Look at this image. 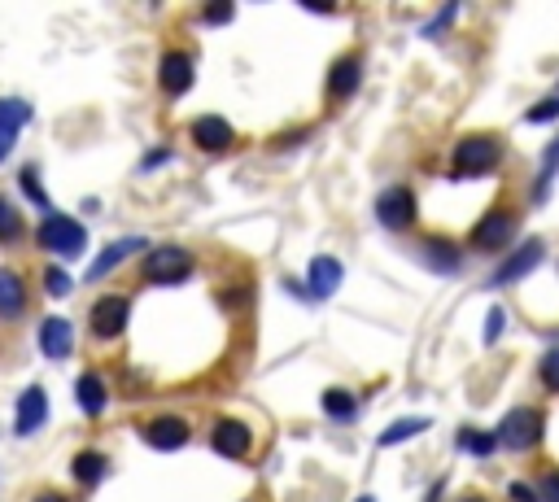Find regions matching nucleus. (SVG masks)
I'll return each mask as SVG.
<instances>
[{
	"mask_svg": "<svg viewBox=\"0 0 559 502\" xmlns=\"http://www.w3.org/2000/svg\"><path fill=\"white\" fill-rule=\"evenodd\" d=\"M35 241L57 258H75V254H83V245H88V232H83V223L66 219V214H49V219L40 223V232H35Z\"/></svg>",
	"mask_w": 559,
	"mask_h": 502,
	"instance_id": "1",
	"label": "nucleus"
},
{
	"mask_svg": "<svg viewBox=\"0 0 559 502\" xmlns=\"http://www.w3.org/2000/svg\"><path fill=\"white\" fill-rule=\"evenodd\" d=\"M193 271V254L180 245H158L145 254V280L149 284H180Z\"/></svg>",
	"mask_w": 559,
	"mask_h": 502,
	"instance_id": "2",
	"label": "nucleus"
},
{
	"mask_svg": "<svg viewBox=\"0 0 559 502\" xmlns=\"http://www.w3.org/2000/svg\"><path fill=\"white\" fill-rule=\"evenodd\" d=\"M127 310H132V302L127 297H97V306H92V315H88V328H92V337H101V341H114V337H123V328H127Z\"/></svg>",
	"mask_w": 559,
	"mask_h": 502,
	"instance_id": "3",
	"label": "nucleus"
},
{
	"mask_svg": "<svg viewBox=\"0 0 559 502\" xmlns=\"http://www.w3.org/2000/svg\"><path fill=\"white\" fill-rule=\"evenodd\" d=\"M507 450H533L542 441V415L533 411V406H520V411H511L503 420V433H498Z\"/></svg>",
	"mask_w": 559,
	"mask_h": 502,
	"instance_id": "4",
	"label": "nucleus"
},
{
	"mask_svg": "<svg viewBox=\"0 0 559 502\" xmlns=\"http://www.w3.org/2000/svg\"><path fill=\"white\" fill-rule=\"evenodd\" d=\"M498 136H468L455 145V171L459 175H481L490 171V166L498 162Z\"/></svg>",
	"mask_w": 559,
	"mask_h": 502,
	"instance_id": "5",
	"label": "nucleus"
},
{
	"mask_svg": "<svg viewBox=\"0 0 559 502\" xmlns=\"http://www.w3.org/2000/svg\"><path fill=\"white\" fill-rule=\"evenodd\" d=\"M376 219L385 223L389 232H402V227H411V219H415L411 188H385V193L376 197Z\"/></svg>",
	"mask_w": 559,
	"mask_h": 502,
	"instance_id": "6",
	"label": "nucleus"
},
{
	"mask_svg": "<svg viewBox=\"0 0 559 502\" xmlns=\"http://www.w3.org/2000/svg\"><path fill=\"white\" fill-rule=\"evenodd\" d=\"M44 420H49V393H44L40 385L22 389L18 411H14V433L31 437V433H40V428H44Z\"/></svg>",
	"mask_w": 559,
	"mask_h": 502,
	"instance_id": "7",
	"label": "nucleus"
},
{
	"mask_svg": "<svg viewBox=\"0 0 559 502\" xmlns=\"http://www.w3.org/2000/svg\"><path fill=\"white\" fill-rule=\"evenodd\" d=\"M542 258H546V245H542V241H525V245L516 249V254H511V258L503 262V267L494 271V280H490V284H516V280H525Z\"/></svg>",
	"mask_w": 559,
	"mask_h": 502,
	"instance_id": "8",
	"label": "nucleus"
},
{
	"mask_svg": "<svg viewBox=\"0 0 559 502\" xmlns=\"http://www.w3.org/2000/svg\"><path fill=\"white\" fill-rule=\"evenodd\" d=\"M158 83L166 97H184L193 88V57L188 53H166L162 66H158Z\"/></svg>",
	"mask_w": 559,
	"mask_h": 502,
	"instance_id": "9",
	"label": "nucleus"
},
{
	"mask_svg": "<svg viewBox=\"0 0 559 502\" xmlns=\"http://www.w3.org/2000/svg\"><path fill=\"white\" fill-rule=\"evenodd\" d=\"M511 236H516V219H511L507 210H490L477 223V232H472V245L477 249H503Z\"/></svg>",
	"mask_w": 559,
	"mask_h": 502,
	"instance_id": "10",
	"label": "nucleus"
},
{
	"mask_svg": "<svg viewBox=\"0 0 559 502\" xmlns=\"http://www.w3.org/2000/svg\"><path fill=\"white\" fill-rule=\"evenodd\" d=\"M145 441L153 450H180L188 441V420H180V415H158V420H149Z\"/></svg>",
	"mask_w": 559,
	"mask_h": 502,
	"instance_id": "11",
	"label": "nucleus"
},
{
	"mask_svg": "<svg viewBox=\"0 0 559 502\" xmlns=\"http://www.w3.org/2000/svg\"><path fill=\"white\" fill-rule=\"evenodd\" d=\"M193 140L206 153H223L236 140V131L228 127V118H219V114H206V118H197L193 123Z\"/></svg>",
	"mask_w": 559,
	"mask_h": 502,
	"instance_id": "12",
	"label": "nucleus"
},
{
	"mask_svg": "<svg viewBox=\"0 0 559 502\" xmlns=\"http://www.w3.org/2000/svg\"><path fill=\"white\" fill-rule=\"evenodd\" d=\"M210 446L219 454H228V459H245L249 454V428L241 420H219L210 433Z\"/></svg>",
	"mask_w": 559,
	"mask_h": 502,
	"instance_id": "13",
	"label": "nucleus"
},
{
	"mask_svg": "<svg viewBox=\"0 0 559 502\" xmlns=\"http://www.w3.org/2000/svg\"><path fill=\"white\" fill-rule=\"evenodd\" d=\"M306 289H311V297H332L341 289V262L319 254L311 258V271H306Z\"/></svg>",
	"mask_w": 559,
	"mask_h": 502,
	"instance_id": "14",
	"label": "nucleus"
},
{
	"mask_svg": "<svg viewBox=\"0 0 559 502\" xmlns=\"http://www.w3.org/2000/svg\"><path fill=\"white\" fill-rule=\"evenodd\" d=\"M27 310V284L18 271L0 267V319H18Z\"/></svg>",
	"mask_w": 559,
	"mask_h": 502,
	"instance_id": "15",
	"label": "nucleus"
},
{
	"mask_svg": "<svg viewBox=\"0 0 559 502\" xmlns=\"http://www.w3.org/2000/svg\"><path fill=\"white\" fill-rule=\"evenodd\" d=\"M70 345H75V332H70L66 319H62V315L44 319V324H40V350L49 354V358H66Z\"/></svg>",
	"mask_w": 559,
	"mask_h": 502,
	"instance_id": "16",
	"label": "nucleus"
},
{
	"mask_svg": "<svg viewBox=\"0 0 559 502\" xmlns=\"http://www.w3.org/2000/svg\"><path fill=\"white\" fill-rule=\"evenodd\" d=\"M359 79H363L359 57H341V62L332 66V75H328V97H332V101H346L350 92L359 88Z\"/></svg>",
	"mask_w": 559,
	"mask_h": 502,
	"instance_id": "17",
	"label": "nucleus"
},
{
	"mask_svg": "<svg viewBox=\"0 0 559 502\" xmlns=\"http://www.w3.org/2000/svg\"><path fill=\"white\" fill-rule=\"evenodd\" d=\"M140 245H145V241H140V236H127V241H114V245L105 249V254H101V258L88 267V280H101V276H110V271L118 267V262H127V258H132Z\"/></svg>",
	"mask_w": 559,
	"mask_h": 502,
	"instance_id": "18",
	"label": "nucleus"
},
{
	"mask_svg": "<svg viewBox=\"0 0 559 502\" xmlns=\"http://www.w3.org/2000/svg\"><path fill=\"white\" fill-rule=\"evenodd\" d=\"M105 472H110V463H105L101 450H79L75 463H70V476L79 485H97V481H105Z\"/></svg>",
	"mask_w": 559,
	"mask_h": 502,
	"instance_id": "19",
	"label": "nucleus"
},
{
	"mask_svg": "<svg viewBox=\"0 0 559 502\" xmlns=\"http://www.w3.org/2000/svg\"><path fill=\"white\" fill-rule=\"evenodd\" d=\"M420 254H424L428 267H433V271H442V276H450V271H459V249L450 245V241H442V236L424 241V245H420Z\"/></svg>",
	"mask_w": 559,
	"mask_h": 502,
	"instance_id": "20",
	"label": "nucleus"
},
{
	"mask_svg": "<svg viewBox=\"0 0 559 502\" xmlns=\"http://www.w3.org/2000/svg\"><path fill=\"white\" fill-rule=\"evenodd\" d=\"M31 123V105L27 101H14V97H0V136H18L22 127Z\"/></svg>",
	"mask_w": 559,
	"mask_h": 502,
	"instance_id": "21",
	"label": "nucleus"
},
{
	"mask_svg": "<svg viewBox=\"0 0 559 502\" xmlns=\"http://www.w3.org/2000/svg\"><path fill=\"white\" fill-rule=\"evenodd\" d=\"M75 398H79V406H83L88 415H101V411H105V380L92 376V372H83L79 385H75Z\"/></svg>",
	"mask_w": 559,
	"mask_h": 502,
	"instance_id": "22",
	"label": "nucleus"
},
{
	"mask_svg": "<svg viewBox=\"0 0 559 502\" xmlns=\"http://www.w3.org/2000/svg\"><path fill=\"white\" fill-rule=\"evenodd\" d=\"M324 411L332 415V420L350 424L354 415H359V398H354V393H346V389H328L324 393Z\"/></svg>",
	"mask_w": 559,
	"mask_h": 502,
	"instance_id": "23",
	"label": "nucleus"
},
{
	"mask_svg": "<svg viewBox=\"0 0 559 502\" xmlns=\"http://www.w3.org/2000/svg\"><path fill=\"white\" fill-rule=\"evenodd\" d=\"M459 446L468 454H477V459H485V454L498 450V433H477V428H459Z\"/></svg>",
	"mask_w": 559,
	"mask_h": 502,
	"instance_id": "24",
	"label": "nucleus"
},
{
	"mask_svg": "<svg viewBox=\"0 0 559 502\" xmlns=\"http://www.w3.org/2000/svg\"><path fill=\"white\" fill-rule=\"evenodd\" d=\"M415 433H428V420H415V415H407V420L389 424L385 433H380V446H398V441H407Z\"/></svg>",
	"mask_w": 559,
	"mask_h": 502,
	"instance_id": "25",
	"label": "nucleus"
},
{
	"mask_svg": "<svg viewBox=\"0 0 559 502\" xmlns=\"http://www.w3.org/2000/svg\"><path fill=\"white\" fill-rule=\"evenodd\" d=\"M18 236H22V214L0 197V241H18Z\"/></svg>",
	"mask_w": 559,
	"mask_h": 502,
	"instance_id": "26",
	"label": "nucleus"
},
{
	"mask_svg": "<svg viewBox=\"0 0 559 502\" xmlns=\"http://www.w3.org/2000/svg\"><path fill=\"white\" fill-rule=\"evenodd\" d=\"M70 289H75V284H70V276H66L62 267H49V271H44V293H49V297H66Z\"/></svg>",
	"mask_w": 559,
	"mask_h": 502,
	"instance_id": "27",
	"label": "nucleus"
},
{
	"mask_svg": "<svg viewBox=\"0 0 559 502\" xmlns=\"http://www.w3.org/2000/svg\"><path fill=\"white\" fill-rule=\"evenodd\" d=\"M542 385L546 389H559V350H546V358H542Z\"/></svg>",
	"mask_w": 559,
	"mask_h": 502,
	"instance_id": "28",
	"label": "nucleus"
},
{
	"mask_svg": "<svg viewBox=\"0 0 559 502\" xmlns=\"http://www.w3.org/2000/svg\"><path fill=\"white\" fill-rule=\"evenodd\" d=\"M529 123H551V118H559V97H546V101H538L533 110L525 114Z\"/></svg>",
	"mask_w": 559,
	"mask_h": 502,
	"instance_id": "29",
	"label": "nucleus"
},
{
	"mask_svg": "<svg viewBox=\"0 0 559 502\" xmlns=\"http://www.w3.org/2000/svg\"><path fill=\"white\" fill-rule=\"evenodd\" d=\"M455 14H459V9H455V5H446L442 14H437L433 22H428V27H424V35H428V40H437V35H442V27H446V22H455Z\"/></svg>",
	"mask_w": 559,
	"mask_h": 502,
	"instance_id": "30",
	"label": "nucleus"
},
{
	"mask_svg": "<svg viewBox=\"0 0 559 502\" xmlns=\"http://www.w3.org/2000/svg\"><path fill=\"white\" fill-rule=\"evenodd\" d=\"M18 179H22V193H27L35 206H49V201H44V193H40V184H35V171H31V166H27V171H22Z\"/></svg>",
	"mask_w": 559,
	"mask_h": 502,
	"instance_id": "31",
	"label": "nucleus"
},
{
	"mask_svg": "<svg viewBox=\"0 0 559 502\" xmlns=\"http://www.w3.org/2000/svg\"><path fill=\"white\" fill-rule=\"evenodd\" d=\"M559 502V472H546L542 476V489H538V502Z\"/></svg>",
	"mask_w": 559,
	"mask_h": 502,
	"instance_id": "32",
	"label": "nucleus"
},
{
	"mask_svg": "<svg viewBox=\"0 0 559 502\" xmlns=\"http://www.w3.org/2000/svg\"><path fill=\"white\" fill-rule=\"evenodd\" d=\"M201 18H206V22H214V27H219V22H232V5H210Z\"/></svg>",
	"mask_w": 559,
	"mask_h": 502,
	"instance_id": "33",
	"label": "nucleus"
},
{
	"mask_svg": "<svg viewBox=\"0 0 559 502\" xmlns=\"http://www.w3.org/2000/svg\"><path fill=\"white\" fill-rule=\"evenodd\" d=\"M498 332H503V310H490V319H485V341H498Z\"/></svg>",
	"mask_w": 559,
	"mask_h": 502,
	"instance_id": "34",
	"label": "nucleus"
},
{
	"mask_svg": "<svg viewBox=\"0 0 559 502\" xmlns=\"http://www.w3.org/2000/svg\"><path fill=\"white\" fill-rule=\"evenodd\" d=\"M511 498H516V502H538V489L525 485V481H516V485H511Z\"/></svg>",
	"mask_w": 559,
	"mask_h": 502,
	"instance_id": "35",
	"label": "nucleus"
},
{
	"mask_svg": "<svg viewBox=\"0 0 559 502\" xmlns=\"http://www.w3.org/2000/svg\"><path fill=\"white\" fill-rule=\"evenodd\" d=\"M166 158H171V153H166V149H158V153H149V158H145V171H149V166H158V162H166Z\"/></svg>",
	"mask_w": 559,
	"mask_h": 502,
	"instance_id": "36",
	"label": "nucleus"
},
{
	"mask_svg": "<svg viewBox=\"0 0 559 502\" xmlns=\"http://www.w3.org/2000/svg\"><path fill=\"white\" fill-rule=\"evenodd\" d=\"M35 502H66V498H62V494H40Z\"/></svg>",
	"mask_w": 559,
	"mask_h": 502,
	"instance_id": "37",
	"label": "nucleus"
},
{
	"mask_svg": "<svg viewBox=\"0 0 559 502\" xmlns=\"http://www.w3.org/2000/svg\"><path fill=\"white\" fill-rule=\"evenodd\" d=\"M559 158V145H551V153H546V162H555Z\"/></svg>",
	"mask_w": 559,
	"mask_h": 502,
	"instance_id": "38",
	"label": "nucleus"
},
{
	"mask_svg": "<svg viewBox=\"0 0 559 502\" xmlns=\"http://www.w3.org/2000/svg\"><path fill=\"white\" fill-rule=\"evenodd\" d=\"M5 153H9V140H5V136H0V158H5Z\"/></svg>",
	"mask_w": 559,
	"mask_h": 502,
	"instance_id": "39",
	"label": "nucleus"
},
{
	"mask_svg": "<svg viewBox=\"0 0 559 502\" xmlns=\"http://www.w3.org/2000/svg\"><path fill=\"white\" fill-rule=\"evenodd\" d=\"M459 502H485V498H459Z\"/></svg>",
	"mask_w": 559,
	"mask_h": 502,
	"instance_id": "40",
	"label": "nucleus"
},
{
	"mask_svg": "<svg viewBox=\"0 0 559 502\" xmlns=\"http://www.w3.org/2000/svg\"><path fill=\"white\" fill-rule=\"evenodd\" d=\"M359 502H372V498H359Z\"/></svg>",
	"mask_w": 559,
	"mask_h": 502,
	"instance_id": "41",
	"label": "nucleus"
}]
</instances>
